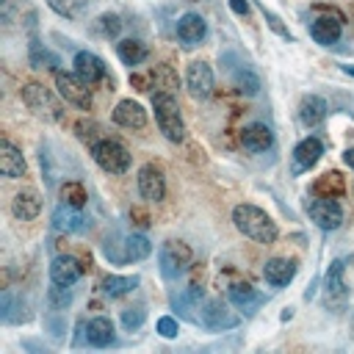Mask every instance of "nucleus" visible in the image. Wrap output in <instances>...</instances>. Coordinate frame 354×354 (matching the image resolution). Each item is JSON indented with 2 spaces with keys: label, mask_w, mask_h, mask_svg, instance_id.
<instances>
[{
  "label": "nucleus",
  "mask_w": 354,
  "mask_h": 354,
  "mask_svg": "<svg viewBox=\"0 0 354 354\" xmlns=\"http://www.w3.org/2000/svg\"><path fill=\"white\" fill-rule=\"evenodd\" d=\"M232 224H235V230H238L241 235H246L249 241L263 243V246H271V243L277 241V235H279L277 221H274L263 207L249 205V202L232 207Z\"/></svg>",
  "instance_id": "obj_1"
},
{
  "label": "nucleus",
  "mask_w": 354,
  "mask_h": 354,
  "mask_svg": "<svg viewBox=\"0 0 354 354\" xmlns=\"http://www.w3.org/2000/svg\"><path fill=\"white\" fill-rule=\"evenodd\" d=\"M152 111H155V122H158V130L163 133V138L171 144H183L185 141V122H183V113H180L174 94H169V91L152 94Z\"/></svg>",
  "instance_id": "obj_2"
},
{
  "label": "nucleus",
  "mask_w": 354,
  "mask_h": 354,
  "mask_svg": "<svg viewBox=\"0 0 354 354\" xmlns=\"http://www.w3.org/2000/svg\"><path fill=\"white\" fill-rule=\"evenodd\" d=\"M194 260V252L185 241H163L158 249V268L163 279H177L188 271Z\"/></svg>",
  "instance_id": "obj_3"
},
{
  "label": "nucleus",
  "mask_w": 354,
  "mask_h": 354,
  "mask_svg": "<svg viewBox=\"0 0 354 354\" xmlns=\"http://www.w3.org/2000/svg\"><path fill=\"white\" fill-rule=\"evenodd\" d=\"M91 158L94 163L108 171V174H124L130 169V152L124 144H119L116 138H100L91 147Z\"/></svg>",
  "instance_id": "obj_4"
},
{
  "label": "nucleus",
  "mask_w": 354,
  "mask_h": 354,
  "mask_svg": "<svg viewBox=\"0 0 354 354\" xmlns=\"http://www.w3.org/2000/svg\"><path fill=\"white\" fill-rule=\"evenodd\" d=\"M346 263L343 260H332L329 268H326V277H324V293H321V301L329 313H340L346 304H348V285H346Z\"/></svg>",
  "instance_id": "obj_5"
},
{
  "label": "nucleus",
  "mask_w": 354,
  "mask_h": 354,
  "mask_svg": "<svg viewBox=\"0 0 354 354\" xmlns=\"http://www.w3.org/2000/svg\"><path fill=\"white\" fill-rule=\"evenodd\" d=\"M19 97H22V102H25L39 119H44V122H61V119H64V111H61L58 100H55L53 91H47L44 86H39V83H25L22 91H19Z\"/></svg>",
  "instance_id": "obj_6"
},
{
  "label": "nucleus",
  "mask_w": 354,
  "mask_h": 354,
  "mask_svg": "<svg viewBox=\"0 0 354 354\" xmlns=\"http://www.w3.org/2000/svg\"><path fill=\"white\" fill-rule=\"evenodd\" d=\"M88 86H91V83H86L77 72L55 69V88H58V94H61L69 105H75V108H80V111H88L91 102H94Z\"/></svg>",
  "instance_id": "obj_7"
},
{
  "label": "nucleus",
  "mask_w": 354,
  "mask_h": 354,
  "mask_svg": "<svg viewBox=\"0 0 354 354\" xmlns=\"http://www.w3.org/2000/svg\"><path fill=\"white\" fill-rule=\"evenodd\" d=\"M307 216L324 232H332V230H337L343 224V207H340L337 199H329V196L307 199Z\"/></svg>",
  "instance_id": "obj_8"
},
{
  "label": "nucleus",
  "mask_w": 354,
  "mask_h": 354,
  "mask_svg": "<svg viewBox=\"0 0 354 354\" xmlns=\"http://www.w3.org/2000/svg\"><path fill=\"white\" fill-rule=\"evenodd\" d=\"M199 324L210 332H227V329H235L241 324V318L232 310H227V304L221 299H205L202 310H199Z\"/></svg>",
  "instance_id": "obj_9"
},
{
  "label": "nucleus",
  "mask_w": 354,
  "mask_h": 354,
  "mask_svg": "<svg viewBox=\"0 0 354 354\" xmlns=\"http://www.w3.org/2000/svg\"><path fill=\"white\" fill-rule=\"evenodd\" d=\"M185 88L194 100H207L213 94V69L205 61H191L185 66Z\"/></svg>",
  "instance_id": "obj_10"
},
{
  "label": "nucleus",
  "mask_w": 354,
  "mask_h": 354,
  "mask_svg": "<svg viewBox=\"0 0 354 354\" xmlns=\"http://www.w3.org/2000/svg\"><path fill=\"white\" fill-rule=\"evenodd\" d=\"M136 183H138L141 199H147V202H160L166 196V177H163L160 166H155V163H144L138 169Z\"/></svg>",
  "instance_id": "obj_11"
},
{
  "label": "nucleus",
  "mask_w": 354,
  "mask_h": 354,
  "mask_svg": "<svg viewBox=\"0 0 354 354\" xmlns=\"http://www.w3.org/2000/svg\"><path fill=\"white\" fill-rule=\"evenodd\" d=\"M340 33H343V19H340V14H324V17H318V19L310 22V36H313V41L321 44V47H332V44L340 39Z\"/></svg>",
  "instance_id": "obj_12"
},
{
  "label": "nucleus",
  "mask_w": 354,
  "mask_h": 354,
  "mask_svg": "<svg viewBox=\"0 0 354 354\" xmlns=\"http://www.w3.org/2000/svg\"><path fill=\"white\" fill-rule=\"evenodd\" d=\"M227 299H230V304H232L235 310H241L243 315H252L254 310H260V307L266 304V293H260L257 288H252V285H246V282L232 285V288L227 290Z\"/></svg>",
  "instance_id": "obj_13"
},
{
  "label": "nucleus",
  "mask_w": 354,
  "mask_h": 354,
  "mask_svg": "<svg viewBox=\"0 0 354 354\" xmlns=\"http://www.w3.org/2000/svg\"><path fill=\"white\" fill-rule=\"evenodd\" d=\"M205 36H207V22H205L202 14L185 11V14L177 19V39H180L185 47H196Z\"/></svg>",
  "instance_id": "obj_14"
},
{
  "label": "nucleus",
  "mask_w": 354,
  "mask_h": 354,
  "mask_svg": "<svg viewBox=\"0 0 354 354\" xmlns=\"http://www.w3.org/2000/svg\"><path fill=\"white\" fill-rule=\"evenodd\" d=\"M296 271H299L296 260H290V257H271V260H266V266H263V279H266L271 288H285V285L293 282Z\"/></svg>",
  "instance_id": "obj_15"
},
{
  "label": "nucleus",
  "mask_w": 354,
  "mask_h": 354,
  "mask_svg": "<svg viewBox=\"0 0 354 354\" xmlns=\"http://www.w3.org/2000/svg\"><path fill=\"white\" fill-rule=\"evenodd\" d=\"M324 155V144L315 138V136H307L301 138L296 147H293V171L301 174V171H310Z\"/></svg>",
  "instance_id": "obj_16"
},
{
  "label": "nucleus",
  "mask_w": 354,
  "mask_h": 354,
  "mask_svg": "<svg viewBox=\"0 0 354 354\" xmlns=\"http://www.w3.org/2000/svg\"><path fill=\"white\" fill-rule=\"evenodd\" d=\"M53 227L61 230V232H86L91 227V218H86L80 213V207H72V205H58L53 210Z\"/></svg>",
  "instance_id": "obj_17"
},
{
  "label": "nucleus",
  "mask_w": 354,
  "mask_h": 354,
  "mask_svg": "<svg viewBox=\"0 0 354 354\" xmlns=\"http://www.w3.org/2000/svg\"><path fill=\"white\" fill-rule=\"evenodd\" d=\"M80 277H83V266H80L77 257H72V254H58V257L50 260V279H53V282L72 288Z\"/></svg>",
  "instance_id": "obj_18"
},
{
  "label": "nucleus",
  "mask_w": 354,
  "mask_h": 354,
  "mask_svg": "<svg viewBox=\"0 0 354 354\" xmlns=\"http://www.w3.org/2000/svg\"><path fill=\"white\" fill-rule=\"evenodd\" d=\"M86 343L91 348H108L116 343V326L111 318L97 315L91 321H86Z\"/></svg>",
  "instance_id": "obj_19"
},
{
  "label": "nucleus",
  "mask_w": 354,
  "mask_h": 354,
  "mask_svg": "<svg viewBox=\"0 0 354 354\" xmlns=\"http://www.w3.org/2000/svg\"><path fill=\"white\" fill-rule=\"evenodd\" d=\"M72 66H75V72H77L86 83H97V80H105V77H108V66H105V61H102L100 55L88 53V50L75 53Z\"/></svg>",
  "instance_id": "obj_20"
},
{
  "label": "nucleus",
  "mask_w": 354,
  "mask_h": 354,
  "mask_svg": "<svg viewBox=\"0 0 354 354\" xmlns=\"http://www.w3.org/2000/svg\"><path fill=\"white\" fill-rule=\"evenodd\" d=\"M11 213L17 221H33L41 213V194L33 188H22L11 199Z\"/></svg>",
  "instance_id": "obj_21"
},
{
  "label": "nucleus",
  "mask_w": 354,
  "mask_h": 354,
  "mask_svg": "<svg viewBox=\"0 0 354 354\" xmlns=\"http://www.w3.org/2000/svg\"><path fill=\"white\" fill-rule=\"evenodd\" d=\"M241 144L249 152H266L274 147V130L266 122H252L241 130Z\"/></svg>",
  "instance_id": "obj_22"
},
{
  "label": "nucleus",
  "mask_w": 354,
  "mask_h": 354,
  "mask_svg": "<svg viewBox=\"0 0 354 354\" xmlns=\"http://www.w3.org/2000/svg\"><path fill=\"white\" fill-rule=\"evenodd\" d=\"M113 122H116L119 127H127V130H141V127L147 124V111H144V105L136 102V100H122V102H116V108H113Z\"/></svg>",
  "instance_id": "obj_23"
},
{
  "label": "nucleus",
  "mask_w": 354,
  "mask_h": 354,
  "mask_svg": "<svg viewBox=\"0 0 354 354\" xmlns=\"http://www.w3.org/2000/svg\"><path fill=\"white\" fill-rule=\"evenodd\" d=\"M25 171H28V166H25L22 152L8 138H3L0 141V174L8 180H19V177H25Z\"/></svg>",
  "instance_id": "obj_24"
},
{
  "label": "nucleus",
  "mask_w": 354,
  "mask_h": 354,
  "mask_svg": "<svg viewBox=\"0 0 354 354\" xmlns=\"http://www.w3.org/2000/svg\"><path fill=\"white\" fill-rule=\"evenodd\" d=\"M202 299H205L202 288H188L185 293H177L171 299V307L177 310V318H185L188 324H199V313L196 310H202Z\"/></svg>",
  "instance_id": "obj_25"
},
{
  "label": "nucleus",
  "mask_w": 354,
  "mask_h": 354,
  "mask_svg": "<svg viewBox=\"0 0 354 354\" xmlns=\"http://www.w3.org/2000/svg\"><path fill=\"white\" fill-rule=\"evenodd\" d=\"M326 111H329V105H326L324 97L307 94V97H301V102H299V122H301L307 130H313V127H318V124L326 119Z\"/></svg>",
  "instance_id": "obj_26"
},
{
  "label": "nucleus",
  "mask_w": 354,
  "mask_h": 354,
  "mask_svg": "<svg viewBox=\"0 0 354 354\" xmlns=\"http://www.w3.org/2000/svg\"><path fill=\"white\" fill-rule=\"evenodd\" d=\"M138 277L136 274H108L102 282H100V290L108 296V299H122L127 293H133L138 288Z\"/></svg>",
  "instance_id": "obj_27"
},
{
  "label": "nucleus",
  "mask_w": 354,
  "mask_h": 354,
  "mask_svg": "<svg viewBox=\"0 0 354 354\" xmlns=\"http://www.w3.org/2000/svg\"><path fill=\"white\" fill-rule=\"evenodd\" d=\"M149 254H152V243L147 235L133 232L122 238V263H138V260H147Z\"/></svg>",
  "instance_id": "obj_28"
},
{
  "label": "nucleus",
  "mask_w": 354,
  "mask_h": 354,
  "mask_svg": "<svg viewBox=\"0 0 354 354\" xmlns=\"http://www.w3.org/2000/svg\"><path fill=\"white\" fill-rule=\"evenodd\" d=\"M313 194L315 196H329V199H340L346 194V177L340 171H324L315 183H313Z\"/></svg>",
  "instance_id": "obj_29"
},
{
  "label": "nucleus",
  "mask_w": 354,
  "mask_h": 354,
  "mask_svg": "<svg viewBox=\"0 0 354 354\" xmlns=\"http://www.w3.org/2000/svg\"><path fill=\"white\" fill-rule=\"evenodd\" d=\"M116 55H119V61L124 66H138V64L147 61L149 50H147V44L141 39H119L116 41Z\"/></svg>",
  "instance_id": "obj_30"
},
{
  "label": "nucleus",
  "mask_w": 354,
  "mask_h": 354,
  "mask_svg": "<svg viewBox=\"0 0 354 354\" xmlns=\"http://www.w3.org/2000/svg\"><path fill=\"white\" fill-rule=\"evenodd\" d=\"M232 86H235L243 97H257V94H260V77H257L252 69H246V66H238V69L232 72Z\"/></svg>",
  "instance_id": "obj_31"
},
{
  "label": "nucleus",
  "mask_w": 354,
  "mask_h": 354,
  "mask_svg": "<svg viewBox=\"0 0 354 354\" xmlns=\"http://www.w3.org/2000/svg\"><path fill=\"white\" fill-rule=\"evenodd\" d=\"M147 77L152 80V83H149V88H155L152 94H158V91H169V94H171V88H177V75L171 72V66H169V64L155 66Z\"/></svg>",
  "instance_id": "obj_32"
},
{
  "label": "nucleus",
  "mask_w": 354,
  "mask_h": 354,
  "mask_svg": "<svg viewBox=\"0 0 354 354\" xmlns=\"http://www.w3.org/2000/svg\"><path fill=\"white\" fill-rule=\"evenodd\" d=\"M91 30H94L97 36H102V39H116V36L122 33V19H119V14L105 11V14H100V17L91 22Z\"/></svg>",
  "instance_id": "obj_33"
},
{
  "label": "nucleus",
  "mask_w": 354,
  "mask_h": 354,
  "mask_svg": "<svg viewBox=\"0 0 354 354\" xmlns=\"http://www.w3.org/2000/svg\"><path fill=\"white\" fill-rule=\"evenodd\" d=\"M61 202L64 205H72V207H83L88 202V191L80 180H69L61 185Z\"/></svg>",
  "instance_id": "obj_34"
},
{
  "label": "nucleus",
  "mask_w": 354,
  "mask_h": 354,
  "mask_svg": "<svg viewBox=\"0 0 354 354\" xmlns=\"http://www.w3.org/2000/svg\"><path fill=\"white\" fill-rule=\"evenodd\" d=\"M47 6L64 19H77L88 8V0H47Z\"/></svg>",
  "instance_id": "obj_35"
},
{
  "label": "nucleus",
  "mask_w": 354,
  "mask_h": 354,
  "mask_svg": "<svg viewBox=\"0 0 354 354\" xmlns=\"http://www.w3.org/2000/svg\"><path fill=\"white\" fill-rule=\"evenodd\" d=\"M69 304H72V288H69V285H58V282H53V288L47 290V307L64 313Z\"/></svg>",
  "instance_id": "obj_36"
},
{
  "label": "nucleus",
  "mask_w": 354,
  "mask_h": 354,
  "mask_svg": "<svg viewBox=\"0 0 354 354\" xmlns=\"http://www.w3.org/2000/svg\"><path fill=\"white\" fill-rule=\"evenodd\" d=\"M44 329L50 332L53 340H64V337H66V315L58 313V310H53V313L44 318Z\"/></svg>",
  "instance_id": "obj_37"
},
{
  "label": "nucleus",
  "mask_w": 354,
  "mask_h": 354,
  "mask_svg": "<svg viewBox=\"0 0 354 354\" xmlns=\"http://www.w3.org/2000/svg\"><path fill=\"white\" fill-rule=\"evenodd\" d=\"M144 321H147V310H144V304H136V307H127V310H122V326H124L127 332L138 329Z\"/></svg>",
  "instance_id": "obj_38"
},
{
  "label": "nucleus",
  "mask_w": 354,
  "mask_h": 354,
  "mask_svg": "<svg viewBox=\"0 0 354 354\" xmlns=\"http://www.w3.org/2000/svg\"><path fill=\"white\" fill-rule=\"evenodd\" d=\"M155 329H158V335L166 337V340H174V337L180 335V324H177L174 315H160L158 324H155Z\"/></svg>",
  "instance_id": "obj_39"
},
{
  "label": "nucleus",
  "mask_w": 354,
  "mask_h": 354,
  "mask_svg": "<svg viewBox=\"0 0 354 354\" xmlns=\"http://www.w3.org/2000/svg\"><path fill=\"white\" fill-rule=\"evenodd\" d=\"M260 11H263V17H266V22H268V28H271V30H274L277 36H282V39H288V41H293V33H290V30H288V28L282 25V19H279V17L274 14V11H268L266 6H260Z\"/></svg>",
  "instance_id": "obj_40"
},
{
  "label": "nucleus",
  "mask_w": 354,
  "mask_h": 354,
  "mask_svg": "<svg viewBox=\"0 0 354 354\" xmlns=\"http://www.w3.org/2000/svg\"><path fill=\"white\" fill-rule=\"evenodd\" d=\"M97 130H100V127H97L94 122H86V119L75 124V133H77V138H80V141H86L88 147H94V144L100 141V136H97Z\"/></svg>",
  "instance_id": "obj_41"
},
{
  "label": "nucleus",
  "mask_w": 354,
  "mask_h": 354,
  "mask_svg": "<svg viewBox=\"0 0 354 354\" xmlns=\"http://www.w3.org/2000/svg\"><path fill=\"white\" fill-rule=\"evenodd\" d=\"M230 3V11L238 14V17H246L249 14V3L246 0H227Z\"/></svg>",
  "instance_id": "obj_42"
},
{
  "label": "nucleus",
  "mask_w": 354,
  "mask_h": 354,
  "mask_svg": "<svg viewBox=\"0 0 354 354\" xmlns=\"http://www.w3.org/2000/svg\"><path fill=\"white\" fill-rule=\"evenodd\" d=\"M130 218H138V221H136L138 227H149V216H147L141 207H133V210H130Z\"/></svg>",
  "instance_id": "obj_43"
},
{
  "label": "nucleus",
  "mask_w": 354,
  "mask_h": 354,
  "mask_svg": "<svg viewBox=\"0 0 354 354\" xmlns=\"http://www.w3.org/2000/svg\"><path fill=\"white\" fill-rule=\"evenodd\" d=\"M343 160H346V166L354 169V149H346V152H343Z\"/></svg>",
  "instance_id": "obj_44"
},
{
  "label": "nucleus",
  "mask_w": 354,
  "mask_h": 354,
  "mask_svg": "<svg viewBox=\"0 0 354 354\" xmlns=\"http://www.w3.org/2000/svg\"><path fill=\"white\" fill-rule=\"evenodd\" d=\"M348 337L354 340V313H351V318H348Z\"/></svg>",
  "instance_id": "obj_45"
}]
</instances>
